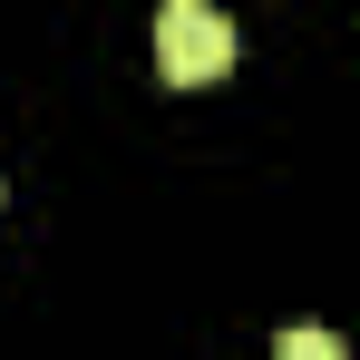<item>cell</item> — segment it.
Masks as SVG:
<instances>
[{
	"label": "cell",
	"mask_w": 360,
	"mask_h": 360,
	"mask_svg": "<svg viewBox=\"0 0 360 360\" xmlns=\"http://www.w3.org/2000/svg\"><path fill=\"white\" fill-rule=\"evenodd\" d=\"M156 68H166L176 88H214V78L234 68V20L205 10V0H166V10H156Z\"/></svg>",
	"instance_id": "6da1fadb"
},
{
	"label": "cell",
	"mask_w": 360,
	"mask_h": 360,
	"mask_svg": "<svg viewBox=\"0 0 360 360\" xmlns=\"http://www.w3.org/2000/svg\"><path fill=\"white\" fill-rule=\"evenodd\" d=\"M273 360H351V351H341V331H283Z\"/></svg>",
	"instance_id": "7a4b0ae2"
}]
</instances>
